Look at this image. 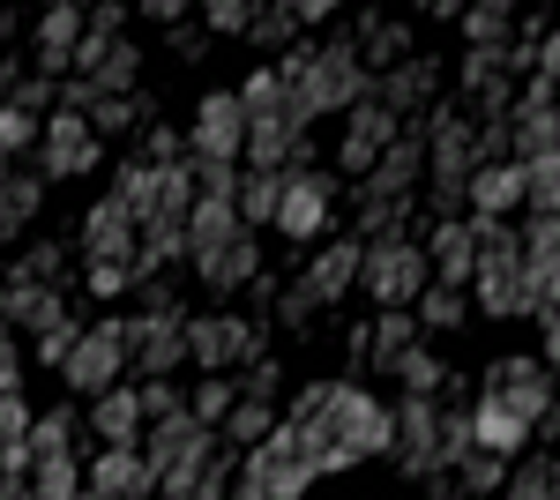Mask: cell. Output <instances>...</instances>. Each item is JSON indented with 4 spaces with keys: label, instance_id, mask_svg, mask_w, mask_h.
<instances>
[{
    "label": "cell",
    "instance_id": "8d00e7d4",
    "mask_svg": "<svg viewBox=\"0 0 560 500\" xmlns=\"http://www.w3.org/2000/svg\"><path fill=\"white\" fill-rule=\"evenodd\" d=\"M232 404H240V381H224V374H202V388H195V396H187V411L202 418V426H224V418H232Z\"/></svg>",
    "mask_w": 560,
    "mask_h": 500
},
{
    "label": "cell",
    "instance_id": "ffe728a7",
    "mask_svg": "<svg viewBox=\"0 0 560 500\" xmlns=\"http://www.w3.org/2000/svg\"><path fill=\"white\" fill-rule=\"evenodd\" d=\"M419 172H427V135H396L382 150V165L366 172V202H404Z\"/></svg>",
    "mask_w": 560,
    "mask_h": 500
},
{
    "label": "cell",
    "instance_id": "277c9868",
    "mask_svg": "<svg viewBox=\"0 0 560 500\" xmlns=\"http://www.w3.org/2000/svg\"><path fill=\"white\" fill-rule=\"evenodd\" d=\"M247 158V105L240 90H210L187 127V165H240Z\"/></svg>",
    "mask_w": 560,
    "mask_h": 500
},
{
    "label": "cell",
    "instance_id": "2e32d148",
    "mask_svg": "<svg viewBox=\"0 0 560 500\" xmlns=\"http://www.w3.org/2000/svg\"><path fill=\"white\" fill-rule=\"evenodd\" d=\"M404 135V120L388 113L382 97H366V105H351V127H345V172H374L382 165V150Z\"/></svg>",
    "mask_w": 560,
    "mask_h": 500
},
{
    "label": "cell",
    "instance_id": "6da1fadb",
    "mask_svg": "<svg viewBox=\"0 0 560 500\" xmlns=\"http://www.w3.org/2000/svg\"><path fill=\"white\" fill-rule=\"evenodd\" d=\"M284 426H300V441L314 449V470L322 478H337L351 463L396 449V418L382 411V396L374 388H351V381H314L300 404H292Z\"/></svg>",
    "mask_w": 560,
    "mask_h": 500
},
{
    "label": "cell",
    "instance_id": "8992f818",
    "mask_svg": "<svg viewBox=\"0 0 560 500\" xmlns=\"http://www.w3.org/2000/svg\"><path fill=\"white\" fill-rule=\"evenodd\" d=\"M120 367H128V322H97V329H83V344H75V359L60 367V381L97 404L105 388H120Z\"/></svg>",
    "mask_w": 560,
    "mask_h": 500
},
{
    "label": "cell",
    "instance_id": "60d3db41",
    "mask_svg": "<svg viewBox=\"0 0 560 500\" xmlns=\"http://www.w3.org/2000/svg\"><path fill=\"white\" fill-rule=\"evenodd\" d=\"M419 322H427V329H456V322H464V292L427 284V299H419Z\"/></svg>",
    "mask_w": 560,
    "mask_h": 500
},
{
    "label": "cell",
    "instance_id": "d6a6232c",
    "mask_svg": "<svg viewBox=\"0 0 560 500\" xmlns=\"http://www.w3.org/2000/svg\"><path fill=\"white\" fill-rule=\"evenodd\" d=\"M523 217H560V158L523 165Z\"/></svg>",
    "mask_w": 560,
    "mask_h": 500
},
{
    "label": "cell",
    "instance_id": "f35d334b",
    "mask_svg": "<svg viewBox=\"0 0 560 500\" xmlns=\"http://www.w3.org/2000/svg\"><path fill=\"white\" fill-rule=\"evenodd\" d=\"M396 381H404V396H441V388H448V374H441L433 351H404V359H396Z\"/></svg>",
    "mask_w": 560,
    "mask_h": 500
},
{
    "label": "cell",
    "instance_id": "7402d4cb",
    "mask_svg": "<svg viewBox=\"0 0 560 500\" xmlns=\"http://www.w3.org/2000/svg\"><path fill=\"white\" fill-rule=\"evenodd\" d=\"M142 247V224H135V209L120 195H105V202L83 217V254H135Z\"/></svg>",
    "mask_w": 560,
    "mask_h": 500
},
{
    "label": "cell",
    "instance_id": "7dc6e473",
    "mask_svg": "<svg viewBox=\"0 0 560 500\" xmlns=\"http://www.w3.org/2000/svg\"><path fill=\"white\" fill-rule=\"evenodd\" d=\"M538 359H546V367H560V306H546V314H538Z\"/></svg>",
    "mask_w": 560,
    "mask_h": 500
},
{
    "label": "cell",
    "instance_id": "8fae6325",
    "mask_svg": "<svg viewBox=\"0 0 560 500\" xmlns=\"http://www.w3.org/2000/svg\"><path fill=\"white\" fill-rule=\"evenodd\" d=\"M128 359L142 367V381H173V367L187 359V322L179 314H142V322H128Z\"/></svg>",
    "mask_w": 560,
    "mask_h": 500
},
{
    "label": "cell",
    "instance_id": "e0dca14e",
    "mask_svg": "<svg viewBox=\"0 0 560 500\" xmlns=\"http://www.w3.org/2000/svg\"><path fill=\"white\" fill-rule=\"evenodd\" d=\"M90 433H97L105 449H142V433H150L142 388H105V396L90 404Z\"/></svg>",
    "mask_w": 560,
    "mask_h": 500
},
{
    "label": "cell",
    "instance_id": "9a60e30c",
    "mask_svg": "<svg viewBox=\"0 0 560 500\" xmlns=\"http://www.w3.org/2000/svg\"><path fill=\"white\" fill-rule=\"evenodd\" d=\"M90 493H105V500H158V470H150L142 449H97V463H90Z\"/></svg>",
    "mask_w": 560,
    "mask_h": 500
},
{
    "label": "cell",
    "instance_id": "7bdbcfd3",
    "mask_svg": "<svg viewBox=\"0 0 560 500\" xmlns=\"http://www.w3.org/2000/svg\"><path fill=\"white\" fill-rule=\"evenodd\" d=\"M128 120H142V97H105V105L90 113V127H97V135H113V127H128Z\"/></svg>",
    "mask_w": 560,
    "mask_h": 500
},
{
    "label": "cell",
    "instance_id": "ab89813d",
    "mask_svg": "<svg viewBox=\"0 0 560 500\" xmlns=\"http://www.w3.org/2000/svg\"><path fill=\"white\" fill-rule=\"evenodd\" d=\"M456 486H464V493H501V486H509V463L486 456V449H471V456L456 463Z\"/></svg>",
    "mask_w": 560,
    "mask_h": 500
},
{
    "label": "cell",
    "instance_id": "d4e9b609",
    "mask_svg": "<svg viewBox=\"0 0 560 500\" xmlns=\"http://www.w3.org/2000/svg\"><path fill=\"white\" fill-rule=\"evenodd\" d=\"M240 232H247V224H240V209H232V202H195V217H187V269L210 261V254H224Z\"/></svg>",
    "mask_w": 560,
    "mask_h": 500
},
{
    "label": "cell",
    "instance_id": "30bf717a",
    "mask_svg": "<svg viewBox=\"0 0 560 500\" xmlns=\"http://www.w3.org/2000/svg\"><path fill=\"white\" fill-rule=\"evenodd\" d=\"M329 209H337V179L329 172H292L284 209H277V232L284 240H322L329 232Z\"/></svg>",
    "mask_w": 560,
    "mask_h": 500
},
{
    "label": "cell",
    "instance_id": "74e56055",
    "mask_svg": "<svg viewBox=\"0 0 560 500\" xmlns=\"http://www.w3.org/2000/svg\"><path fill=\"white\" fill-rule=\"evenodd\" d=\"M471 53H509V8H464Z\"/></svg>",
    "mask_w": 560,
    "mask_h": 500
},
{
    "label": "cell",
    "instance_id": "5b68a950",
    "mask_svg": "<svg viewBox=\"0 0 560 500\" xmlns=\"http://www.w3.org/2000/svg\"><path fill=\"white\" fill-rule=\"evenodd\" d=\"M187 359L202 367V374H224V367H255L269 359L261 351V322H240V314H202V322H187Z\"/></svg>",
    "mask_w": 560,
    "mask_h": 500
},
{
    "label": "cell",
    "instance_id": "ba28073f",
    "mask_svg": "<svg viewBox=\"0 0 560 500\" xmlns=\"http://www.w3.org/2000/svg\"><path fill=\"white\" fill-rule=\"evenodd\" d=\"M97 165V127L83 113H45V142H38V179H75Z\"/></svg>",
    "mask_w": 560,
    "mask_h": 500
},
{
    "label": "cell",
    "instance_id": "7a4b0ae2",
    "mask_svg": "<svg viewBox=\"0 0 560 500\" xmlns=\"http://www.w3.org/2000/svg\"><path fill=\"white\" fill-rule=\"evenodd\" d=\"M240 478H247L261 500H306V486H314L322 470H314V449L300 441V426H277L261 449L240 456Z\"/></svg>",
    "mask_w": 560,
    "mask_h": 500
},
{
    "label": "cell",
    "instance_id": "83f0119b",
    "mask_svg": "<svg viewBox=\"0 0 560 500\" xmlns=\"http://www.w3.org/2000/svg\"><path fill=\"white\" fill-rule=\"evenodd\" d=\"M284 187H292V172H247V179H240V224H247V232H255V224H277Z\"/></svg>",
    "mask_w": 560,
    "mask_h": 500
},
{
    "label": "cell",
    "instance_id": "681fc988",
    "mask_svg": "<svg viewBox=\"0 0 560 500\" xmlns=\"http://www.w3.org/2000/svg\"><path fill=\"white\" fill-rule=\"evenodd\" d=\"M232 500H261V493H255V486H247V478H240V486H232Z\"/></svg>",
    "mask_w": 560,
    "mask_h": 500
},
{
    "label": "cell",
    "instance_id": "c3c4849f",
    "mask_svg": "<svg viewBox=\"0 0 560 500\" xmlns=\"http://www.w3.org/2000/svg\"><path fill=\"white\" fill-rule=\"evenodd\" d=\"M8 388H15V344L0 336V396H8Z\"/></svg>",
    "mask_w": 560,
    "mask_h": 500
},
{
    "label": "cell",
    "instance_id": "836d02e7",
    "mask_svg": "<svg viewBox=\"0 0 560 500\" xmlns=\"http://www.w3.org/2000/svg\"><path fill=\"white\" fill-rule=\"evenodd\" d=\"M359 60L404 68V60H411V38H404V23H382V15H366V23H359Z\"/></svg>",
    "mask_w": 560,
    "mask_h": 500
},
{
    "label": "cell",
    "instance_id": "3957f363",
    "mask_svg": "<svg viewBox=\"0 0 560 500\" xmlns=\"http://www.w3.org/2000/svg\"><path fill=\"white\" fill-rule=\"evenodd\" d=\"M359 284L382 299V314L411 306V299H427V284H433L427 247H411V240H366V269H359Z\"/></svg>",
    "mask_w": 560,
    "mask_h": 500
},
{
    "label": "cell",
    "instance_id": "f907efd6",
    "mask_svg": "<svg viewBox=\"0 0 560 500\" xmlns=\"http://www.w3.org/2000/svg\"><path fill=\"white\" fill-rule=\"evenodd\" d=\"M546 426H553V433H560V418H546Z\"/></svg>",
    "mask_w": 560,
    "mask_h": 500
},
{
    "label": "cell",
    "instance_id": "603a6c76",
    "mask_svg": "<svg viewBox=\"0 0 560 500\" xmlns=\"http://www.w3.org/2000/svg\"><path fill=\"white\" fill-rule=\"evenodd\" d=\"M516 209H523V165L516 158L471 172V217H501V224H509Z\"/></svg>",
    "mask_w": 560,
    "mask_h": 500
},
{
    "label": "cell",
    "instance_id": "f546056e",
    "mask_svg": "<svg viewBox=\"0 0 560 500\" xmlns=\"http://www.w3.org/2000/svg\"><path fill=\"white\" fill-rule=\"evenodd\" d=\"M269 433H277V418H269V404H261V396H240V404H232V418H224V433H217V441L247 456V449H261V441H269Z\"/></svg>",
    "mask_w": 560,
    "mask_h": 500
},
{
    "label": "cell",
    "instance_id": "ac0fdd59",
    "mask_svg": "<svg viewBox=\"0 0 560 500\" xmlns=\"http://www.w3.org/2000/svg\"><path fill=\"white\" fill-rule=\"evenodd\" d=\"M530 418H516L509 404H493V396H478L471 404V449H486V456H501V463H516L523 449H530Z\"/></svg>",
    "mask_w": 560,
    "mask_h": 500
},
{
    "label": "cell",
    "instance_id": "1f68e13d",
    "mask_svg": "<svg viewBox=\"0 0 560 500\" xmlns=\"http://www.w3.org/2000/svg\"><path fill=\"white\" fill-rule=\"evenodd\" d=\"M83 284L97 299H120L142 284V269H135V254H83Z\"/></svg>",
    "mask_w": 560,
    "mask_h": 500
},
{
    "label": "cell",
    "instance_id": "e575fe53",
    "mask_svg": "<svg viewBox=\"0 0 560 500\" xmlns=\"http://www.w3.org/2000/svg\"><path fill=\"white\" fill-rule=\"evenodd\" d=\"M38 187L45 179H15V172L0 179V240H23V224L38 217Z\"/></svg>",
    "mask_w": 560,
    "mask_h": 500
},
{
    "label": "cell",
    "instance_id": "d590c367",
    "mask_svg": "<svg viewBox=\"0 0 560 500\" xmlns=\"http://www.w3.org/2000/svg\"><path fill=\"white\" fill-rule=\"evenodd\" d=\"M501 500H560V456H538V463H523L516 478L501 486Z\"/></svg>",
    "mask_w": 560,
    "mask_h": 500
},
{
    "label": "cell",
    "instance_id": "4dcf8cb0",
    "mask_svg": "<svg viewBox=\"0 0 560 500\" xmlns=\"http://www.w3.org/2000/svg\"><path fill=\"white\" fill-rule=\"evenodd\" d=\"M404 351H419V322H411V314H382L374 336H366V359H374L382 374H396V359H404Z\"/></svg>",
    "mask_w": 560,
    "mask_h": 500
},
{
    "label": "cell",
    "instance_id": "bcb514c9",
    "mask_svg": "<svg viewBox=\"0 0 560 500\" xmlns=\"http://www.w3.org/2000/svg\"><path fill=\"white\" fill-rule=\"evenodd\" d=\"M277 359H255V367H247V381H240V396H261V404H269V396H277Z\"/></svg>",
    "mask_w": 560,
    "mask_h": 500
},
{
    "label": "cell",
    "instance_id": "cb8c5ba5",
    "mask_svg": "<svg viewBox=\"0 0 560 500\" xmlns=\"http://www.w3.org/2000/svg\"><path fill=\"white\" fill-rule=\"evenodd\" d=\"M75 426H83V418H75V404L45 411L38 426H31V441H23V478H31L38 463H68V456H83V449H75Z\"/></svg>",
    "mask_w": 560,
    "mask_h": 500
},
{
    "label": "cell",
    "instance_id": "52a82bcc",
    "mask_svg": "<svg viewBox=\"0 0 560 500\" xmlns=\"http://www.w3.org/2000/svg\"><path fill=\"white\" fill-rule=\"evenodd\" d=\"M486 396L509 404L516 418H530V426H546V418L560 411V388H553V367H546V359H493Z\"/></svg>",
    "mask_w": 560,
    "mask_h": 500
},
{
    "label": "cell",
    "instance_id": "484cf974",
    "mask_svg": "<svg viewBox=\"0 0 560 500\" xmlns=\"http://www.w3.org/2000/svg\"><path fill=\"white\" fill-rule=\"evenodd\" d=\"M255 269H261V247H255V232H240L224 254H210V261H195V277H202V292H240V284H255Z\"/></svg>",
    "mask_w": 560,
    "mask_h": 500
},
{
    "label": "cell",
    "instance_id": "f6af8a7d",
    "mask_svg": "<svg viewBox=\"0 0 560 500\" xmlns=\"http://www.w3.org/2000/svg\"><path fill=\"white\" fill-rule=\"evenodd\" d=\"M202 23H210V31H255V8H247V0H217Z\"/></svg>",
    "mask_w": 560,
    "mask_h": 500
},
{
    "label": "cell",
    "instance_id": "ee69618b",
    "mask_svg": "<svg viewBox=\"0 0 560 500\" xmlns=\"http://www.w3.org/2000/svg\"><path fill=\"white\" fill-rule=\"evenodd\" d=\"M142 411H150V418H173V411H187V396H179L173 381H142Z\"/></svg>",
    "mask_w": 560,
    "mask_h": 500
},
{
    "label": "cell",
    "instance_id": "f1b7e54d",
    "mask_svg": "<svg viewBox=\"0 0 560 500\" xmlns=\"http://www.w3.org/2000/svg\"><path fill=\"white\" fill-rule=\"evenodd\" d=\"M38 142H45V120H38V113L0 105V179H8V165H15V158H38Z\"/></svg>",
    "mask_w": 560,
    "mask_h": 500
},
{
    "label": "cell",
    "instance_id": "44dd1931",
    "mask_svg": "<svg viewBox=\"0 0 560 500\" xmlns=\"http://www.w3.org/2000/svg\"><path fill=\"white\" fill-rule=\"evenodd\" d=\"M433 90H441V68H433V60H404V68H388L382 83H374V97H382L396 120H404V113H427L433 120Z\"/></svg>",
    "mask_w": 560,
    "mask_h": 500
},
{
    "label": "cell",
    "instance_id": "5bb4252c",
    "mask_svg": "<svg viewBox=\"0 0 560 500\" xmlns=\"http://www.w3.org/2000/svg\"><path fill=\"white\" fill-rule=\"evenodd\" d=\"M359 269H366V240H329V247L300 269V284H306L314 306H329V299H345L351 284H359Z\"/></svg>",
    "mask_w": 560,
    "mask_h": 500
},
{
    "label": "cell",
    "instance_id": "d6986e66",
    "mask_svg": "<svg viewBox=\"0 0 560 500\" xmlns=\"http://www.w3.org/2000/svg\"><path fill=\"white\" fill-rule=\"evenodd\" d=\"M68 322L60 314V292H45V284H0V336H15V329H31V336H52Z\"/></svg>",
    "mask_w": 560,
    "mask_h": 500
},
{
    "label": "cell",
    "instance_id": "9c48e42d",
    "mask_svg": "<svg viewBox=\"0 0 560 500\" xmlns=\"http://www.w3.org/2000/svg\"><path fill=\"white\" fill-rule=\"evenodd\" d=\"M232 486H240V449H224V441H210L202 456H187L158 486V500H232Z\"/></svg>",
    "mask_w": 560,
    "mask_h": 500
},
{
    "label": "cell",
    "instance_id": "7c38bea8",
    "mask_svg": "<svg viewBox=\"0 0 560 500\" xmlns=\"http://www.w3.org/2000/svg\"><path fill=\"white\" fill-rule=\"evenodd\" d=\"M210 441H217V433H210V426H202L195 411H173V418H150V433H142V456H150L158 486H165L179 463H187V456H202Z\"/></svg>",
    "mask_w": 560,
    "mask_h": 500
},
{
    "label": "cell",
    "instance_id": "4316f807",
    "mask_svg": "<svg viewBox=\"0 0 560 500\" xmlns=\"http://www.w3.org/2000/svg\"><path fill=\"white\" fill-rule=\"evenodd\" d=\"M83 45V8H45L38 23V68H68Z\"/></svg>",
    "mask_w": 560,
    "mask_h": 500
},
{
    "label": "cell",
    "instance_id": "b9f144b4",
    "mask_svg": "<svg viewBox=\"0 0 560 500\" xmlns=\"http://www.w3.org/2000/svg\"><path fill=\"white\" fill-rule=\"evenodd\" d=\"M292 23H300V8H255V31H247V38L255 45H284Z\"/></svg>",
    "mask_w": 560,
    "mask_h": 500
},
{
    "label": "cell",
    "instance_id": "4fadbf2b",
    "mask_svg": "<svg viewBox=\"0 0 560 500\" xmlns=\"http://www.w3.org/2000/svg\"><path fill=\"white\" fill-rule=\"evenodd\" d=\"M427 269H433V284H448V292L478 277V232H471V217H433Z\"/></svg>",
    "mask_w": 560,
    "mask_h": 500
}]
</instances>
